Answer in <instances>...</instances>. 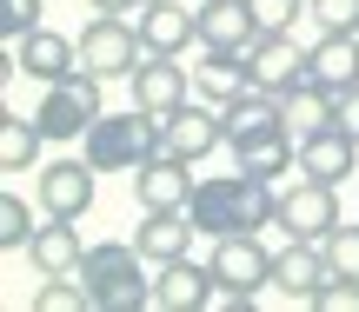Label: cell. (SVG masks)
Segmentation results:
<instances>
[{
	"mask_svg": "<svg viewBox=\"0 0 359 312\" xmlns=\"http://www.w3.org/2000/svg\"><path fill=\"white\" fill-rule=\"evenodd\" d=\"M34 193H40V213H47V220H80V213L93 206V159L87 153L80 159H47Z\"/></svg>",
	"mask_w": 359,
	"mask_h": 312,
	"instance_id": "9",
	"label": "cell"
},
{
	"mask_svg": "<svg viewBox=\"0 0 359 312\" xmlns=\"http://www.w3.org/2000/svg\"><path fill=\"white\" fill-rule=\"evenodd\" d=\"M27 239H34V206H27L20 193H0V246L27 253Z\"/></svg>",
	"mask_w": 359,
	"mask_h": 312,
	"instance_id": "25",
	"label": "cell"
},
{
	"mask_svg": "<svg viewBox=\"0 0 359 312\" xmlns=\"http://www.w3.org/2000/svg\"><path fill=\"white\" fill-rule=\"evenodd\" d=\"M213 273L240 292H266L273 286V253L259 246V233H233V239H213Z\"/></svg>",
	"mask_w": 359,
	"mask_h": 312,
	"instance_id": "12",
	"label": "cell"
},
{
	"mask_svg": "<svg viewBox=\"0 0 359 312\" xmlns=\"http://www.w3.org/2000/svg\"><path fill=\"white\" fill-rule=\"evenodd\" d=\"M93 13H140V0H93Z\"/></svg>",
	"mask_w": 359,
	"mask_h": 312,
	"instance_id": "33",
	"label": "cell"
},
{
	"mask_svg": "<svg viewBox=\"0 0 359 312\" xmlns=\"http://www.w3.org/2000/svg\"><path fill=\"white\" fill-rule=\"evenodd\" d=\"M140 7H147V0H140Z\"/></svg>",
	"mask_w": 359,
	"mask_h": 312,
	"instance_id": "34",
	"label": "cell"
},
{
	"mask_svg": "<svg viewBox=\"0 0 359 312\" xmlns=\"http://www.w3.org/2000/svg\"><path fill=\"white\" fill-rule=\"evenodd\" d=\"M27 260H34L40 279L80 273V260H87V239L74 233V220H47V226H34V239H27Z\"/></svg>",
	"mask_w": 359,
	"mask_h": 312,
	"instance_id": "18",
	"label": "cell"
},
{
	"mask_svg": "<svg viewBox=\"0 0 359 312\" xmlns=\"http://www.w3.org/2000/svg\"><path fill=\"white\" fill-rule=\"evenodd\" d=\"M313 80L333 93L359 87V34H320L313 40Z\"/></svg>",
	"mask_w": 359,
	"mask_h": 312,
	"instance_id": "22",
	"label": "cell"
},
{
	"mask_svg": "<svg viewBox=\"0 0 359 312\" xmlns=\"http://www.w3.org/2000/svg\"><path fill=\"white\" fill-rule=\"evenodd\" d=\"M259 20V34H293L299 27V0H246Z\"/></svg>",
	"mask_w": 359,
	"mask_h": 312,
	"instance_id": "29",
	"label": "cell"
},
{
	"mask_svg": "<svg viewBox=\"0 0 359 312\" xmlns=\"http://www.w3.org/2000/svg\"><path fill=\"white\" fill-rule=\"evenodd\" d=\"M320 34H359V0H306Z\"/></svg>",
	"mask_w": 359,
	"mask_h": 312,
	"instance_id": "28",
	"label": "cell"
},
{
	"mask_svg": "<svg viewBox=\"0 0 359 312\" xmlns=\"http://www.w3.org/2000/svg\"><path fill=\"white\" fill-rule=\"evenodd\" d=\"M193 233H200V226L187 220V206H160V213H147V226L133 233V246L147 253V266H167V260H187Z\"/></svg>",
	"mask_w": 359,
	"mask_h": 312,
	"instance_id": "20",
	"label": "cell"
},
{
	"mask_svg": "<svg viewBox=\"0 0 359 312\" xmlns=\"http://www.w3.org/2000/svg\"><path fill=\"white\" fill-rule=\"evenodd\" d=\"M140 40L147 53H180L200 40V7H180V0H147L140 7Z\"/></svg>",
	"mask_w": 359,
	"mask_h": 312,
	"instance_id": "17",
	"label": "cell"
},
{
	"mask_svg": "<svg viewBox=\"0 0 359 312\" xmlns=\"http://www.w3.org/2000/svg\"><path fill=\"white\" fill-rule=\"evenodd\" d=\"M74 40H80V73L93 80H133V66L147 60V40L127 13H93Z\"/></svg>",
	"mask_w": 359,
	"mask_h": 312,
	"instance_id": "4",
	"label": "cell"
},
{
	"mask_svg": "<svg viewBox=\"0 0 359 312\" xmlns=\"http://www.w3.org/2000/svg\"><path fill=\"white\" fill-rule=\"evenodd\" d=\"M280 106H286V127H293V140H306V133H320V127H333V120H339V93L320 87V80H306V87L280 93Z\"/></svg>",
	"mask_w": 359,
	"mask_h": 312,
	"instance_id": "23",
	"label": "cell"
},
{
	"mask_svg": "<svg viewBox=\"0 0 359 312\" xmlns=\"http://www.w3.org/2000/svg\"><path fill=\"white\" fill-rule=\"evenodd\" d=\"M326 279H333V260H326V246H320V239H286V246L273 253V286H280L286 299L313 306Z\"/></svg>",
	"mask_w": 359,
	"mask_h": 312,
	"instance_id": "10",
	"label": "cell"
},
{
	"mask_svg": "<svg viewBox=\"0 0 359 312\" xmlns=\"http://www.w3.org/2000/svg\"><path fill=\"white\" fill-rule=\"evenodd\" d=\"M313 306H320V312H353V306H359V279H339V273H333Z\"/></svg>",
	"mask_w": 359,
	"mask_h": 312,
	"instance_id": "31",
	"label": "cell"
},
{
	"mask_svg": "<svg viewBox=\"0 0 359 312\" xmlns=\"http://www.w3.org/2000/svg\"><path fill=\"white\" fill-rule=\"evenodd\" d=\"M299 173H306V180H326V186H339V180H353L359 173V140L346 127H320V133H306V140H299Z\"/></svg>",
	"mask_w": 359,
	"mask_h": 312,
	"instance_id": "13",
	"label": "cell"
},
{
	"mask_svg": "<svg viewBox=\"0 0 359 312\" xmlns=\"http://www.w3.org/2000/svg\"><path fill=\"white\" fill-rule=\"evenodd\" d=\"M34 27H40V0H0V34L7 40L34 34Z\"/></svg>",
	"mask_w": 359,
	"mask_h": 312,
	"instance_id": "30",
	"label": "cell"
},
{
	"mask_svg": "<svg viewBox=\"0 0 359 312\" xmlns=\"http://www.w3.org/2000/svg\"><path fill=\"white\" fill-rule=\"evenodd\" d=\"M47 146L40 120H20V113H0V173H27Z\"/></svg>",
	"mask_w": 359,
	"mask_h": 312,
	"instance_id": "24",
	"label": "cell"
},
{
	"mask_svg": "<svg viewBox=\"0 0 359 312\" xmlns=\"http://www.w3.org/2000/svg\"><path fill=\"white\" fill-rule=\"evenodd\" d=\"M13 60H20V73H34L40 87H53V80L80 73V40L53 34V27H34V34L13 40Z\"/></svg>",
	"mask_w": 359,
	"mask_h": 312,
	"instance_id": "14",
	"label": "cell"
},
{
	"mask_svg": "<svg viewBox=\"0 0 359 312\" xmlns=\"http://www.w3.org/2000/svg\"><path fill=\"white\" fill-rule=\"evenodd\" d=\"M246 73H253L259 93H293L313 80V47H299L293 34H259L246 47Z\"/></svg>",
	"mask_w": 359,
	"mask_h": 312,
	"instance_id": "8",
	"label": "cell"
},
{
	"mask_svg": "<svg viewBox=\"0 0 359 312\" xmlns=\"http://www.w3.org/2000/svg\"><path fill=\"white\" fill-rule=\"evenodd\" d=\"M100 87H107V80H93V73L53 80V87L40 93V106H34L40 133H47V140H87V127L107 113V106H100Z\"/></svg>",
	"mask_w": 359,
	"mask_h": 312,
	"instance_id": "5",
	"label": "cell"
},
{
	"mask_svg": "<svg viewBox=\"0 0 359 312\" xmlns=\"http://www.w3.org/2000/svg\"><path fill=\"white\" fill-rule=\"evenodd\" d=\"M80 306H93L87 286H80V273H60V279H47V286L34 292V312H80Z\"/></svg>",
	"mask_w": 359,
	"mask_h": 312,
	"instance_id": "26",
	"label": "cell"
},
{
	"mask_svg": "<svg viewBox=\"0 0 359 312\" xmlns=\"http://www.w3.org/2000/svg\"><path fill=\"white\" fill-rule=\"evenodd\" d=\"M160 153V120L147 106H127V113H100L87 127V159L93 173H133L140 159Z\"/></svg>",
	"mask_w": 359,
	"mask_h": 312,
	"instance_id": "3",
	"label": "cell"
},
{
	"mask_svg": "<svg viewBox=\"0 0 359 312\" xmlns=\"http://www.w3.org/2000/svg\"><path fill=\"white\" fill-rule=\"evenodd\" d=\"M339 127L359 140V87H353V93H339Z\"/></svg>",
	"mask_w": 359,
	"mask_h": 312,
	"instance_id": "32",
	"label": "cell"
},
{
	"mask_svg": "<svg viewBox=\"0 0 359 312\" xmlns=\"http://www.w3.org/2000/svg\"><path fill=\"white\" fill-rule=\"evenodd\" d=\"M320 246H326V260H333V273H339V279H359V226L339 220L333 233L320 239Z\"/></svg>",
	"mask_w": 359,
	"mask_h": 312,
	"instance_id": "27",
	"label": "cell"
},
{
	"mask_svg": "<svg viewBox=\"0 0 359 312\" xmlns=\"http://www.w3.org/2000/svg\"><path fill=\"white\" fill-rule=\"evenodd\" d=\"M193 100V73L173 60V53H147L140 66H133V106H147L154 120H167L173 106Z\"/></svg>",
	"mask_w": 359,
	"mask_h": 312,
	"instance_id": "11",
	"label": "cell"
},
{
	"mask_svg": "<svg viewBox=\"0 0 359 312\" xmlns=\"http://www.w3.org/2000/svg\"><path fill=\"white\" fill-rule=\"evenodd\" d=\"M206 292H213V260H167L154 279V306L160 312H206Z\"/></svg>",
	"mask_w": 359,
	"mask_h": 312,
	"instance_id": "16",
	"label": "cell"
},
{
	"mask_svg": "<svg viewBox=\"0 0 359 312\" xmlns=\"http://www.w3.org/2000/svg\"><path fill=\"white\" fill-rule=\"evenodd\" d=\"M140 266H147V253L133 246V239L87 246V260H80V286H87L93 312H140V306H154V279H147Z\"/></svg>",
	"mask_w": 359,
	"mask_h": 312,
	"instance_id": "2",
	"label": "cell"
},
{
	"mask_svg": "<svg viewBox=\"0 0 359 312\" xmlns=\"http://www.w3.org/2000/svg\"><path fill=\"white\" fill-rule=\"evenodd\" d=\"M160 146H167L173 159H187V166H200L213 146H226V120H219V106L193 93L187 106H173V113L160 120Z\"/></svg>",
	"mask_w": 359,
	"mask_h": 312,
	"instance_id": "7",
	"label": "cell"
},
{
	"mask_svg": "<svg viewBox=\"0 0 359 312\" xmlns=\"http://www.w3.org/2000/svg\"><path fill=\"white\" fill-rule=\"evenodd\" d=\"M133 199H140L147 213L187 206V199H193V166H187V159H173L167 146H160L154 159H140V166H133Z\"/></svg>",
	"mask_w": 359,
	"mask_h": 312,
	"instance_id": "15",
	"label": "cell"
},
{
	"mask_svg": "<svg viewBox=\"0 0 359 312\" xmlns=\"http://www.w3.org/2000/svg\"><path fill=\"white\" fill-rule=\"evenodd\" d=\"M259 40V20L246 0H200V47H233L246 53Z\"/></svg>",
	"mask_w": 359,
	"mask_h": 312,
	"instance_id": "19",
	"label": "cell"
},
{
	"mask_svg": "<svg viewBox=\"0 0 359 312\" xmlns=\"http://www.w3.org/2000/svg\"><path fill=\"white\" fill-rule=\"evenodd\" d=\"M280 213V193L273 180L259 173H213V180H193V199H187V220L200 226V239H233V233H259L273 226Z\"/></svg>",
	"mask_w": 359,
	"mask_h": 312,
	"instance_id": "1",
	"label": "cell"
},
{
	"mask_svg": "<svg viewBox=\"0 0 359 312\" xmlns=\"http://www.w3.org/2000/svg\"><path fill=\"white\" fill-rule=\"evenodd\" d=\"M246 87H253L246 53H233V47H206V53H200V66H193V93H200V100L226 106L233 93H246Z\"/></svg>",
	"mask_w": 359,
	"mask_h": 312,
	"instance_id": "21",
	"label": "cell"
},
{
	"mask_svg": "<svg viewBox=\"0 0 359 312\" xmlns=\"http://www.w3.org/2000/svg\"><path fill=\"white\" fill-rule=\"evenodd\" d=\"M273 226H280L286 239H326V233L339 226V186L306 180V173H299V180L280 193V213H273Z\"/></svg>",
	"mask_w": 359,
	"mask_h": 312,
	"instance_id": "6",
	"label": "cell"
}]
</instances>
